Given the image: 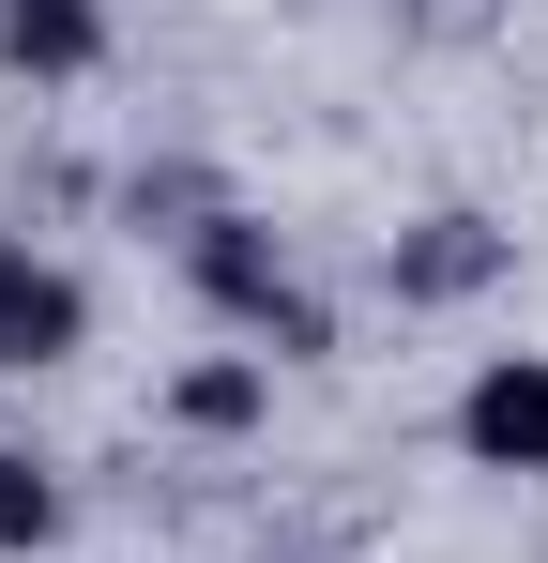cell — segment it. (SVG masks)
I'll return each instance as SVG.
<instances>
[{
  "label": "cell",
  "mask_w": 548,
  "mask_h": 563,
  "mask_svg": "<svg viewBox=\"0 0 548 563\" xmlns=\"http://www.w3.org/2000/svg\"><path fill=\"white\" fill-rule=\"evenodd\" d=\"M183 260H198V289H213L229 320H260L274 351H320V305L289 289V260H274V229H244V213H198V244H183Z\"/></svg>",
  "instance_id": "1"
},
{
  "label": "cell",
  "mask_w": 548,
  "mask_h": 563,
  "mask_svg": "<svg viewBox=\"0 0 548 563\" xmlns=\"http://www.w3.org/2000/svg\"><path fill=\"white\" fill-rule=\"evenodd\" d=\"M457 442H472V472H534V487H548V366H534V351L472 366V396H457Z\"/></svg>",
  "instance_id": "2"
},
{
  "label": "cell",
  "mask_w": 548,
  "mask_h": 563,
  "mask_svg": "<svg viewBox=\"0 0 548 563\" xmlns=\"http://www.w3.org/2000/svg\"><path fill=\"white\" fill-rule=\"evenodd\" d=\"M77 335H91V289L31 244H0V366H62Z\"/></svg>",
  "instance_id": "3"
},
{
  "label": "cell",
  "mask_w": 548,
  "mask_h": 563,
  "mask_svg": "<svg viewBox=\"0 0 548 563\" xmlns=\"http://www.w3.org/2000/svg\"><path fill=\"white\" fill-rule=\"evenodd\" d=\"M381 275H396V305H472V289L503 275V229L487 213H427V229H396Z\"/></svg>",
  "instance_id": "4"
},
{
  "label": "cell",
  "mask_w": 548,
  "mask_h": 563,
  "mask_svg": "<svg viewBox=\"0 0 548 563\" xmlns=\"http://www.w3.org/2000/svg\"><path fill=\"white\" fill-rule=\"evenodd\" d=\"M0 62L15 77H91L107 62V0H0Z\"/></svg>",
  "instance_id": "5"
},
{
  "label": "cell",
  "mask_w": 548,
  "mask_h": 563,
  "mask_svg": "<svg viewBox=\"0 0 548 563\" xmlns=\"http://www.w3.org/2000/svg\"><path fill=\"white\" fill-rule=\"evenodd\" d=\"M46 533H62V487L31 457H0V549H46Z\"/></svg>",
  "instance_id": "6"
},
{
  "label": "cell",
  "mask_w": 548,
  "mask_h": 563,
  "mask_svg": "<svg viewBox=\"0 0 548 563\" xmlns=\"http://www.w3.org/2000/svg\"><path fill=\"white\" fill-rule=\"evenodd\" d=\"M168 411H183V427H244V411H260V366H183Z\"/></svg>",
  "instance_id": "7"
}]
</instances>
